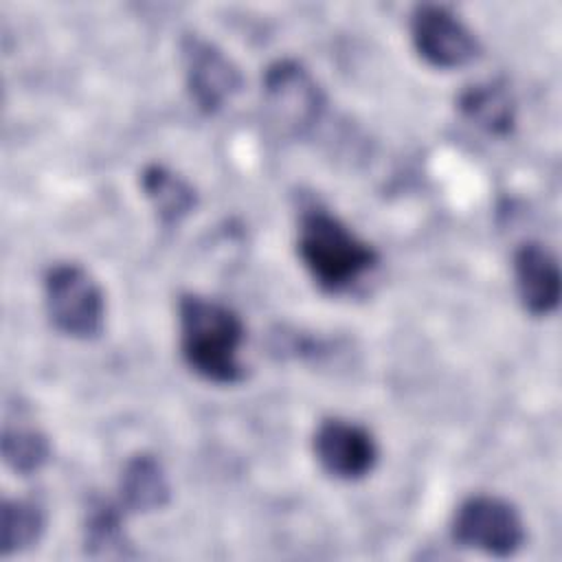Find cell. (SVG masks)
Wrapping results in <instances>:
<instances>
[{"mask_svg": "<svg viewBox=\"0 0 562 562\" xmlns=\"http://www.w3.org/2000/svg\"><path fill=\"white\" fill-rule=\"evenodd\" d=\"M411 37L419 57L441 70L468 66L481 53L474 33L443 4H417L411 13Z\"/></svg>", "mask_w": 562, "mask_h": 562, "instance_id": "cell-6", "label": "cell"}, {"mask_svg": "<svg viewBox=\"0 0 562 562\" xmlns=\"http://www.w3.org/2000/svg\"><path fill=\"white\" fill-rule=\"evenodd\" d=\"M86 553L92 558H132V542L123 531V507L105 498H92L83 522Z\"/></svg>", "mask_w": 562, "mask_h": 562, "instance_id": "cell-12", "label": "cell"}, {"mask_svg": "<svg viewBox=\"0 0 562 562\" xmlns=\"http://www.w3.org/2000/svg\"><path fill=\"white\" fill-rule=\"evenodd\" d=\"M452 538L470 549L496 558L514 555L525 542V522L518 509L498 496L465 498L452 518Z\"/></svg>", "mask_w": 562, "mask_h": 562, "instance_id": "cell-5", "label": "cell"}, {"mask_svg": "<svg viewBox=\"0 0 562 562\" xmlns=\"http://www.w3.org/2000/svg\"><path fill=\"white\" fill-rule=\"evenodd\" d=\"M171 498V487L160 461L149 452L130 457L119 479V505L123 512L147 514L162 509Z\"/></svg>", "mask_w": 562, "mask_h": 562, "instance_id": "cell-10", "label": "cell"}, {"mask_svg": "<svg viewBox=\"0 0 562 562\" xmlns=\"http://www.w3.org/2000/svg\"><path fill=\"white\" fill-rule=\"evenodd\" d=\"M140 187L165 226L178 224L198 204L195 189L162 165H147L140 173Z\"/></svg>", "mask_w": 562, "mask_h": 562, "instance_id": "cell-13", "label": "cell"}, {"mask_svg": "<svg viewBox=\"0 0 562 562\" xmlns=\"http://www.w3.org/2000/svg\"><path fill=\"white\" fill-rule=\"evenodd\" d=\"M314 454L321 468L340 481H358L378 463V443L373 435L353 422L329 417L314 432Z\"/></svg>", "mask_w": 562, "mask_h": 562, "instance_id": "cell-8", "label": "cell"}, {"mask_svg": "<svg viewBox=\"0 0 562 562\" xmlns=\"http://www.w3.org/2000/svg\"><path fill=\"white\" fill-rule=\"evenodd\" d=\"M44 301L53 327L64 336L92 340L103 331V290L79 263H55L46 270Z\"/></svg>", "mask_w": 562, "mask_h": 562, "instance_id": "cell-3", "label": "cell"}, {"mask_svg": "<svg viewBox=\"0 0 562 562\" xmlns=\"http://www.w3.org/2000/svg\"><path fill=\"white\" fill-rule=\"evenodd\" d=\"M178 318L180 351L195 375L213 384H237L246 378L239 362L246 334L237 312L200 294H182Z\"/></svg>", "mask_w": 562, "mask_h": 562, "instance_id": "cell-1", "label": "cell"}, {"mask_svg": "<svg viewBox=\"0 0 562 562\" xmlns=\"http://www.w3.org/2000/svg\"><path fill=\"white\" fill-rule=\"evenodd\" d=\"M461 114L494 136H507L516 123V101L507 83L498 79L468 86L459 94Z\"/></svg>", "mask_w": 562, "mask_h": 562, "instance_id": "cell-11", "label": "cell"}, {"mask_svg": "<svg viewBox=\"0 0 562 562\" xmlns=\"http://www.w3.org/2000/svg\"><path fill=\"white\" fill-rule=\"evenodd\" d=\"M296 252L316 285L331 294L356 285L380 261L369 241L323 206L301 213Z\"/></svg>", "mask_w": 562, "mask_h": 562, "instance_id": "cell-2", "label": "cell"}, {"mask_svg": "<svg viewBox=\"0 0 562 562\" xmlns=\"http://www.w3.org/2000/svg\"><path fill=\"white\" fill-rule=\"evenodd\" d=\"M514 279L522 307L533 316L558 310L562 274L555 255L540 241H525L514 252Z\"/></svg>", "mask_w": 562, "mask_h": 562, "instance_id": "cell-9", "label": "cell"}, {"mask_svg": "<svg viewBox=\"0 0 562 562\" xmlns=\"http://www.w3.org/2000/svg\"><path fill=\"white\" fill-rule=\"evenodd\" d=\"M2 457L4 463L22 474L29 476L37 472L50 457V443L48 437L31 426H7L2 432Z\"/></svg>", "mask_w": 562, "mask_h": 562, "instance_id": "cell-15", "label": "cell"}, {"mask_svg": "<svg viewBox=\"0 0 562 562\" xmlns=\"http://www.w3.org/2000/svg\"><path fill=\"white\" fill-rule=\"evenodd\" d=\"M263 105L270 121L288 136L307 134L325 110V94L296 59H279L263 72Z\"/></svg>", "mask_w": 562, "mask_h": 562, "instance_id": "cell-4", "label": "cell"}, {"mask_svg": "<svg viewBox=\"0 0 562 562\" xmlns=\"http://www.w3.org/2000/svg\"><path fill=\"white\" fill-rule=\"evenodd\" d=\"M46 529L44 509L31 498H4L0 505V551L20 553L40 542Z\"/></svg>", "mask_w": 562, "mask_h": 562, "instance_id": "cell-14", "label": "cell"}, {"mask_svg": "<svg viewBox=\"0 0 562 562\" xmlns=\"http://www.w3.org/2000/svg\"><path fill=\"white\" fill-rule=\"evenodd\" d=\"M180 50L189 97L204 114H215L241 90L239 66L213 42L200 35H184Z\"/></svg>", "mask_w": 562, "mask_h": 562, "instance_id": "cell-7", "label": "cell"}]
</instances>
